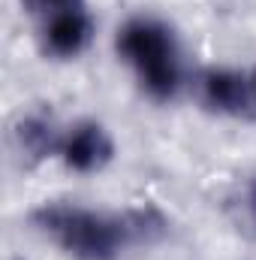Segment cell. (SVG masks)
Instances as JSON below:
<instances>
[{
	"label": "cell",
	"instance_id": "cell-6",
	"mask_svg": "<svg viewBox=\"0 0 256 260\" xmlns=\"http://www.w3.org/2000/svg\"><path fill=\"white\" fill-rule=\"evenodd\" d=\"M61 136L64 130H58L55 121L42 118V115H30L21 121L18 130V139H21V148L27 157L39 160V157H49V154H58L61 151Z\"/></svg>",
	"mask_w": 256,
	"mask_h": 260
},
{
	"label": "cell",
	"instance_id": "cell-8",
	"mask_svg": "<svg viewBox=\"0 0 256 260\" xmlns=\"http://www.w3.org/2000/svg\"><path fill=\"white\" fill-rule=\"evenodd\" d=\"M250 215H253V227H256V182L250 185Z\"/></svg>",
	"mask_w": 256,
	"mask_h": 260
},
{
	"label": "cell",
	"instance_id": "cell-1",
	"mask_svg": "<svg viewBox=\"0 0 256 260\" xmlns=\"http://www.w3.org/2000/svg\"><path fill=\"white\" fill-rule=\"evenodd\" d=\"M30 224L72 260H121L139 245H151L166 227L154 209L106 212L66 200L33 209Z\"/></svg>",
	"mask_w": 256,
	"mask_h": 260
},
{
	"label": "cell",
	"instance_id": "cell-3",
	"mask_svg": "<svg viewBox=\"0 0 256 260\" xmlns=\"http://www.w3.org/2000/svg\"><path fill=\"white\" fill-rule=\"evenodd\" d=\"M33 27H36V43H39L42 55L58 58V61L78 58L97 34V21H94L88 3L55 12V15H46V18L33 21Z\"/></svg>",
	"mask_w": 256,
	"mask_h": 260
},
{
	"label": "cell",
	"instance_id": "cell-2",
	"mask_svg": "<svg viewBox=\"0 0 256 260\" xmlns=\"http://www.w3.org/2000/svg\"><path fill=\"white\" fill-rule=\"evenodd\" d=\"M115 49L151 100H172L184 88V49L169 21L157 15H133L118 27Z\"/></svg>",
	"mask_w": 256,
	"mask_h": 260
},
{
	"label": "cell",
	"instance_id": "cell-5",
	"mask_svg": "<svg viewBox=\"0 0 256 260\" xmlns=\"http://www.w3.org/2000/svg\"><path fill=\"white\" fill-rule=\"evenodd\" d=\"M112 154H115V142L100 121L81 118L69 124L61 136L58 157L75 173H97L112 160Z\"/></svg>",
	"mask_w": 256,
	"mask_h": 260
},
{
	"label": "cell",
	"instance_id": "cell-7",
	"mask_svg": "<svg viewBox=\"0 0 256 260\" xmlns=\"http://www.w3.org/2000/svg\"><path fill=\"white\" fill-rule=\"evenodd\" d=\"M27 15L33 21L46 18V15H55V12H64V9H72V6H84L88 0H21Z\"/></svg>",
	"mask_w": 256,
	"mask_h": 260
},
{
	"label": "cell",
	"instance_id": "cell-4",
	"mask_svg": "<svg viewBox=\"0 0 256 260\" xmlns=\"http://www.w3.org/2000/svg\"><path fill=\"white\" fill-rule=\"evenodd\" d=\"M199 100L220 112V115H253V91H250V73L226 70V67H208L199 79Z\"/></svg>",
	"mask_w": 256,
	"mask_h": 260
},
{
	"label": "cell",
	"instance_id": "cell-9",
	"mask_svg": "<svg viewBox=\"0 0 256 260\" xmlns=\"http://www.w3.org/2000/svg\"><path fill=\"white\" fill-rule=\"evenodd\" d=\"M250 91H253V103H256V67L250 70Z\"/></svg>",
	"mask_w": 256,
	"mask_h": 260
}]
</instances>
